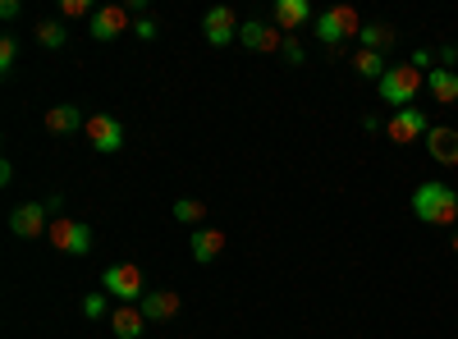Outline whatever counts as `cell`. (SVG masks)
Here are the masks:
<instances>
[{"instance_id":"29","label":"cell","mask_w":458,"mask_h":339,"mask_svg":"<svg viewBox=\"0 0 458 339\" xmlns=\"http://www.w3.org/2000/svg\"><path fill=\"white\" fill-rule=\"evenodd\" d=\"M454 252H458V230H454Z\"/></svg>"},{"instance_id":"10","label":"cell","mask_w":458,"mask_h":339,"mask_svg":"<svg viewBox=\"0 0 458 339\" xmlns=\"http://www.w3.org/2000/svg\"><path fill=\"white\" fill-rule=\"evenodd\" d=\"M142 317L151 321V326H165V321H174L179 317V308H183V298L174 293V289H147V298H142Z\"/></svg>"},{"instance_id":"23","label":"cell","mask_w":458,"mask_h":339,"mask_svg":"<svg viewBox=\"0 0 458 339\" xmlns=\"http://www.w3.org/2000/svg\"><path fill=\"white\" fill-rule=\"evenodd\" d=\"M83 317H88V321L110 317V293H88V298H83Z\"/></svg>"},{"instance_id":"14","label":"cell","mask_w":458,"mask_h":339,"mask_svg":"<svg viewBox=\"0 0 458 339\" xmlns=\"http://www.w3.org/2000/svg\"><path fill=\"white\" fill-rule=\"evenodd\" d=\"M422 142H427L431 161H440V165H458V129H449V124H431V133H427Z\"/></svg>"},{"instance_id":"24","label":"cell","mask_w":458,"mask_h":339,"mask_svg":"<svg viewBox=\"0 0 458 339\" xmlns=\"http://www.w3.org/2000/svg\"><path fill=\"white\" fill-rule=\"evenodd\" d=\"M14 60H19V37H0V73H14Z\"/></svg>"},{"instance_id":"9","label":"cell","mask_w":458,"mask_h":339,"mask_svg":"<svg viewBox=\"0 0 458 339\" xmlns=\"http://www.w3.org/2000/svg\"><path fill=\"white\" fill-rule=\"evenodd\" d=\"M239 14L229 10V5H216V10H207V19H202V32H207V42L211 47H229V42H239Z\"/></svg>"},{"instance_id":"8","label":"cell","mask_w":458,"mask_h":339,"mask_svg":"<svg viewBox=\"0 0 458 339\" xmlns=\"http://www.w3.org/2000/svg\"><path fill=\"white\" fill-rule=\"evenodd\" d=\"M129 19H133L129 5H101V10L88 19V28H92L97 42H114V37H124V32H129Z\"/></svg>"},{"instance_id":"12","label":"cell","mask_w":458,"mask_h":339,"mask_svg":"<svg viewBox=\"0 0 458 339\" xmlns=\"http://www.w3.org/2000/svg\"><path fill=\"white\" fill-rule=\"evenodd\" d=\"M386 133L394 142H417V138H427L431 133V120H427V110H394Z\"/></svg>"},{"instance_id":"20","label":"cell","mask_w":458,"mask_h":339,"mask_svg":"<svg viewBox=\"0 0 458 339\" xmlns=\"http://www.w3.org/2000/svg\"><path fill=\"white\" fill-rule=\"evenodd\" d=\"M353 73H358V79H386V73H390V64H386V55H380V51H362L358 47V55H353Z\"/></svg>"},{"instance_id":"2","label":"cell","mask_w":458,"mask_h":339,"mask_svg":"<svg viewBox=\"0 0 458 339\" xmlns=\"http://www.w3.org/2000/svg\"><path fill=\"white\" fill-rule=\"evenodd\" d=\"M422 88H427V73L417 69L412 60L408 64H390V73L376 83L380 101L394 106V110H412V101H417V92H422Z\"/></svg>"},{"instance_id":"5","label":"cell","mask_w":458,"mask_h":339,"mask_svg":"<svg viewBox=\"0 0 458 339\" xmlns=\"http://www.w3.org/2000/svg\"><path fill=\"white\" fill-rule=\"evenodd\" d=\"M55 202H23L10 211V234L14 239H37V234H51V216Z\"/></svg>"},{"instance_id":"11","label":"cell","mask_w":458,"mask_h":339,"mask_svg":"<svg viewBox=\"0 0 458 339\" xmlns=\"http://www.w3.org/2000/svg\"><path fill=\"white\" fill-rule=\"evenodd\" d=\"M239 47H243V51H284V32L271 28V23L243 19V28H239Z\"/></svg>"},{"instance_id":"4","label":"cell","mask_w":458,"mask_h":339,"mask_svg":"<svg viewBox=\"0 0 458 339\" xmlns=\"http://www.w3.org/2000/svg\"><path fill=\"white\" fill-rule=\"evenodd\" d=\"M101 289L110 298H120V303H142L147 298V280H142V271L133 267V261H110L106 275H101Z\"/></svg>"},{"instance_id":"6","label":"cell","mask_w":458,"mask_h":339,"mask_svg":"<svg viewBox=\"0 0 458 339\" xmlns=\"http://www.w3.org/2000/svg\"><path fill=\"white\" fill-rule=\"evenodd\" d=\"M51 248L55 252H64V257H83V252H92V230L83 220H69V216H55L51 220Z\"/></svg>"},{"instance_id":"13","label":"cell","mask_w":458,"mask_h":339,"mask_svg":"<svg viewBox=\"0 0 458 339\" xmlns=\"http://www.w3.org/2000/svg\"><path fill=\"white\" fill-rule=\"evenodd\" d=\"M147 317H142V308L138 303H120L110 312V330H114V339H142L147 335Z\"/></svg>"},{"instance_id":"21","label":"cell","mask_w":458,"mask_h":339,"mask_svg":"<svg viewBox=\"0 0 458 339\" xmlns=\"http://www.w3.org/2000/svg\"><path fill=\"white\" fill-rule=\"evenodd\" d=\"M174 220H179V225H193V230H202V220H211V207L198 202V198H174Z\"/></svg>"},{"instance_id":"27","label":"cell","mask_w":458,"mask_h":339,"mask_svg":"<svg viewBox=\"0 0 458 339\" xmlns=\"http://www.w3.org/2000/svg\"><path fill=\"white\" fill-rule=\"evenodd\" d=\"M284 60H289V64H302V47L293 42V37H284Z\"/></svg>"},{"instance_id":"28","label":"cell","mask_w":458,"mask_h":339,"mask_svg":"<svg viewBox=\"0 0 458 339\" xmlns=\"http://www.w3.org/2000/svg\"><path fill=\"white\" fill-rule=\"evenodd\" d=\"M0 19H19V0H5V5H0Z\"/></svg>"},{"instance_id":"18","label":"cell","mask_w":458,"mask_h":339,"mask_svg":"<svg viewBox=\"0 0 458 339\" xmlns=\"http://www.w3.org/2000/svg\"><path fill=\"white\" fill-rule=\"evenodd\" d=\"M358 42H362V51H380V55H386V51L399 42V32H394L390 23H362Z\"/></svg>"},{"instance_id":"26","label":"cell","mask_w":458,"mask_h":339,"mask_svg":"<svg viewBox=\"0 0 458 339\" xmlns=\"http://www.w3.org/2000/svg\"><path fill=\"white\" fill-rule=\"evenodd\" d=\"M138 42H157V23H151L147 14L138 19Z\"/></svg>"},{"instance_id":"1","label":"cell","mask_w":458,"mask_h":339,"mask_svg":"<svg viewBox=\"0 0 458 339\" xmlns=\"http://www.w3.org/2000/svg\"><path fill=\"white\" fill-rule=\"evenodd\" d=\"M412 216L427 220V225H440V230H449V225H458V188L431 179V183H417L412 188Z\"/></svg>"},{"instance_id":"3","label":"cell","mask_w":458,"mask_h":339,"mask_svg":"<svg viewBox=\"0 0 458 339\" xmlns=\"http://www.w3.org/2000/svg\"><path fill=\"white\" fill-rule=\"evenodd\" d=\"M312 32L321 37L326 47H339V42H349V37L362 32V19H358V10H349V5H330V10H321V14L312 19Z\"/></svg>"},{"instance_id":"19","label":"cell","mask_w":458,"mask_h":339,"mask_svg":"<svg viewBox=\"0 0 458 339\" xmlns=\"http://www.w3.org/2000/svg\"><path fill=\"white\" fill-rule=\"evenodd\" d=\"M427 88H431V97H436L440 106H454V101H458V73H454V69H431V73H427Z\"/></svg>"},{"instance_id":"17","label":"cell","mask_w":458,"mask_h":339,"mask_svg":"<svg viewBox=\"0 0 458 339\" xmlns=\"http://www.w3.org/2000/svg\"><path fill=\"white\" fill-rule=\"evenodd\" d=\"M73 129H88V120H83V110L79 106H51L47 110V133H73Z\"/></svg>"},{"instance_id":"16","label":"cell","mask_w":458,"mask_h":339,"mask_svg":"<svg viewBox=\"0 0 458 339\" xmlns=\"http://www.w3.org/2000/svg\"><path fill=\"white\" fill-rule=\"evenodd\" d=\"M317 14H312V5L308 0H276V23L284 28V37L293 32V28H302V23H312Z\"/></svg>"},{"instance_id":"25","label":"cell","mask_w":458,"mask_h":339,"mask_svg":"<svg viewBox=\"0 0 458 339\" xmlns=\"http://www.w3.org/2000/svg\"><path fill=\"white\" fill-rule=\"evenodd\" d=\"M83 14H88V19L97 14L88 0H60V19H83Z\"/></svg>"},{"instance_id":"22","label":"cell","mask_w":458,"mask_h":339,"mask_svg":"<svg viewBox=\"0 0 458 339\" xmlns=\"http://www.w3.org/2000/svg\"><path fill=\"white\" fill-rule=\"evenodd\" d=\"M37 42H42L47 51H60L69 42V23L64 19H47V23H37Z\"/></svg>"},{"instance_id":"15","label":"cell","mask_w":458,"mask_h":339,"mask_svg":"<svg viewBox=\"0 0 458 339\" xmlns=\"http://www.w3.org/2000/svg\"><path fill=\"white\" fill-rule=\"evenodd\" d=\"M220 252H225V234L216 230V225H202V230H193V261L211 267Z\"/></svg>"},{"instance_id":"7","label":"cell","mask_w":458,"mask_h":339,"mask_svg":"<svg viewBox=\"0 0 458 339\" xmlns=\"http://www.w3.org/2000/svg\"><path fill=\"white\" fill-rule=\"evenodd\" d=\"M88 142L97 147L101 157H114L124 147V120H114V115H106V110H97V115H88Z\"/></svg>"}]
</instances>
